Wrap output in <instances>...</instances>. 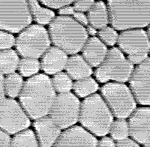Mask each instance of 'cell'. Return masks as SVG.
<instances>
[{"label":"cell","mask_w":150,"mask_h":147,"mask_svg":"<svg viewBox=\"0 0 150 147\" xmlns=\"http://www.w3.org/2000/svg\"><path fill=\"white\" fill-rule=\"evenodd\" d=\"M1 129L15 135L30 126V118L21 104L12 98L1 102Z\"/></svg>","instance_id":"obj_10"},{"label":"cell","mask_w":150,"mask_h":147,"mask_svg":"<svg viewBox=\"0 0 150 147\" xmlns=\"http://www.w3.org/2000/svg\"><path fill=\"white\" fill-rule=\"evenodd\" d=\"M0 146L2 147L11 146L12 138H11V135L5 131L2 130L0 132Z\"/></svg>","instance_id":"obj_33"},{"label":"cell","mask_w":150,"mask_h":147,"mask_svg":"<svg viewBox=\"0 0 150 147\" xmlns=\"http://www.w3.org/2000/svg\"><path fill=\"white\" fill-rule=\"evenodd\" d=\"M0 61L1 74L3 75H8L10 74L14 73V71L18 69L20 60L17 52L10 49L1 51Z\"/></svg>","instance_id":"obj_21"},{"label":"cell","mask_w":150,"mask_h":147,"mask_svg":"<svg viewBox=\"0 0 150 147\" xmlns=\"http://www.w3.org/2000/svg\"><path fill=\"white\" fill-rule=\"evenodd\" d=\"M51 39L47 29L33 24L23 30L16 38L15 48L22 57L38 59L50 47Z\"/></svg>","instance_id":"obj_5"},{"label":"cell","mask_w":150,"mask_h":147,"mask_svg":"<svg viewBox=\"0 0 150 147\" xmlns=\"http://www.w3.org/2000/svg\"><path fill=\"white\" fill-rule=\"evenodd\" d=\"M116 146L118 147H128V146H135L138 147L139 144L135 141L134 140L129 139V138H125L122 140L116 141Z\"/></svg>","instance_id":"obj_34"},{"label":"cell","mask_w":150,"mask_h":147,"mask_svg":"<svg viewBox=\"0 0 150 147\" xmlns=\"http://www.w3.org/2000/svg\"><path fill=\"white\" fill-rule=\"evenodd\" d=\"M109 133L111 138L116 141L127 138L129 135L127 122L124 119H118L113 121L110 128Z\"/></svg>","instance_id":"obj_27"},{"label":"cell","mask_w":150,"mask_h":147,"mask_svg":"<svg viewBox=\"0 0 150 147\" xmlns=\"http://www.w3.org/2000/svg\"><path fill=\"white\" fill-rule=\"evenodd\" d=\"M129 135L138 144L149 146L150 109L138 107L131 113L128 121Z\"/></svg>","instance_id":"obj_13"},{"label":"cell","mask_w":150,"mask_h":147,"mask_svg":"<svg viewBox=\"0 0 150 147\" xmlns=\"http://www.w3.org/2000/svg\"><path fill=\"white\" fill-rule=\"evenodd\" d=\"M118 47L127 55L149 53V38L142 29H132L122 31L117 40Z\"/></svg>","instance_id":"obj_12"},{"label":"cell","mask_w":150,"mask_h":147,"mask_svg":"<svg viewBox=\"0 0 150 147\" xmlns=\"http://www.w3.org/2000/svg\"><path fill=\"white\" fill-rule=\"evenodd\" d=\"M99 39L103 44H107L110 47H113L117 43L118 35L116 30L110 27H106L101 29L97 33Z\"/></svg>","instance_id":"obj_28"},{"label":"cell","mask_w":150,"mask_h":147,"mask_svg":"<svg viewBox=\"0 0 150 147\" xmlns=\"http://www.w3.org/2000/svg\"><path fill=\"white\" fill-rule=\"evenodd\" d=\"M134 65L127 60L119 48L108 50L105 60L96 68L94 76L101 83L113 80L116 83H126L129 80Z\"/></svg>","instance_id":"obj_6"},{"label":"cell","mask_w":150,"mask_h":147,"mask_svg":"<svg viewBox=\"0 0 150 147\" xmlns=\"http://www.w3.org/2000/svg\"><path fill=\"white\" fill-rule=\"evenodd\" d=\"M11 146H39L37 137L32 129H24L12 138Z\"/></svg>","instance_id":"obj_24"},{"label":"cell","mask_w":150,"mask_h":147,"mask_svg":"<svg viewBox=\"0 0 150 147\" xmlns=\"http://www.w3.org/2000/svg\"><path fill=\"white\" fill-rule=\"evenodd\" d=\"M148 57L149 56L147 54H133V55H127V59L132 64L138 65L142 63V62H144Z\"/></svg>","instance_id":"obj_32"},{"label":"cell","mask_w":150,"mask_h":147,"mask_svg":"<svg viewBox=\"0 0 150 147\" xmlns=\"http://www.w3.org/2000/svg\"><path fill=\"white\" fill-rule=\"evenodd\" d=\"M97 146H116V143L114 142V140H112V138L104 136L100 141H98Z\"/></svg>","instance_id":"obj_36"},{"label":"cell","mask_w":150,"mask_h":147,"mask_svg":"<svg viewBox=\"0 0 150 147\" xmlns=\"http://www.w3.org/2000/svg\"><path fill=\"white\" fill-rule=\"evenodd\" d=\"M52 83L55 91L58 93L69 92L73 87L71 78L65 72L60 71L54 74L52 78Z\"/></svg>","instance_id":"obj_26"},{"label":"cell","mask_w":150,"mask_h":147,"mask_svg":"<svg viewBox=\"0 0 150 147\" xmlns=\"http://www.w3.org/2000/svg\"><path fill=\"white\" fill-rule=\"evenodd\" d=\"M79 122L93 135L102 137L109 133L113 115L101 95L93 93L80 104Z\"/></svg>","instance_id":"obj_4"},{"label":"cell","mask_w":150,"mask_h":147,"mask_svg":"<svg viewBox=\"0 0 150 147\" xmlns=\"http://www.w3.org/2000/svg\"><path fill=\"white\" fill-rule=\"evenodd\" d=\"M109 23L114 30L125 31L149 26L150 2L149 0H109L107 4Z\"/></svg>","instance_id":"obj_2"},{"label":"cell","mask_w":150,"mask_h":147,"mask_svg":"<svg viewBox=\"0 0 150 147\" xmlns=\"http://www.w3.org/2000/svg\"><path fill=\"white\" fill-rule=\"evenodd\" d=\"M102 97L113 116L126 119L136 108V101L127 86L122 83H108L100 89Z\"/></svg>","instance_id":"obj_7"},{"label":"cell","mask_w":150,"mask_h":147,"mask_svg":"<svg viewBox=\"0 0 150 147\" xmlns=\"http://www.w3.org/2000/svg\"><path fill=\"white\" fill-rule=\"evenodd\" d=\"M73 18H74L77 22L80 23L81 25H83V27H87V26L88 25L89 22L88 20L87 16L85 15L83 13L74 12V13L73 14Z\"/></svg>","instance_id":"obj_35"},{"label":"cell","mask_w":150,"mask_h":147,"mask_svg":"<svg viewBox=\"0 0 150 147\" xmlns=\"http://www.w3.org/2000/svg\"><path fill=\"white\" fill-rule=\"evenodd\" d=\"M16 39L14 36L6 31L0 32V49L1 51L10 49L15 46Z\"/></svg>","instance_id":"obj_29"},{"label":"cell","mask_w":150,"mask_h":147,"mask_svg":"<svg viewBox=\"0 0 150 147\" xmlns=\"http://www.w3.org/2000/svg\"><path fill=\"white\" fill-rule=\"evenodd\" d=\"M74 1L71 0H42L41 3L44 5L49 7V8H54V9H59V8H64L66 6H69L71 3H74Z\"/></svg>","instance_id":"obj_31"},{"label":"cell","mask_w":150,"mask_h":147,"mask_svg":"<svg viewBox=\"0 0 150 147\" xmlns=\"http://www.w3.org/2000/svg\"><path fill=\"white\" fill-rule=\"evenodd\" d=\"M0 28L13 33H21L33 21L27 1L2 0L1 2Z\"/></svg>","instance_id":"obj_8"},{"label":"cell","mask_w":150,"mask_h":147,"mask_svg":"<svg viewBox=\"0 0 150 147\" xmlns=\"http://www.w3.org/2000/svg\"><path fill=\"white\" fill-rule=\"evenodd\" d=\"M65 69L68 75L74 80L90 77L93 71L91 66L80 54H73L68 58Z\"/></svg>","instance_id":"obj_18"},{"label":"cell","mask_w":150,"mask_h":147,"mask_svg":"<svg viewBox=\"0 0 150 147\" xmlns=\"http://www.w3.org/2000/svg\"><path fill=\"white\" fill-rule=\"evenodd\" d=\"M52 44L67 54L82 51L88 39L87 30L71 16H56L49 25Z\"/></svg>","instance_id":"obj_3"},{"label":"cell","mask_w":150,"mask_h":147,"mask_svg":"<svg viewBox=\"0 0 150 147\" xmlns=\"http://www.w3.org/2000/svg\"><path fill=\"white\" fill-rule=\"evenodd\" d=\"M95 3L93 0H79L74 1L73 3V8L75 12L84 13L88 12Z\"/></svg>","instance_id":"obj_30"},{"label":"cell","mask_w":150,"mask_h":147,"mask_svg":"<svg viewBox=\"0 0 150 147\" xmlns=\"http://www.w3.org/2000/svg\"><path fill=\"white\" fill-rule=\"evenodd\" d=\"M27 2L33 19L39 25L50 24L51 21L55 18L54 13L52 11L41 7L38 1L30 0L27 1Z\"/></svg>","instance_id":"obj_20"},{"label":"cell","mask_w":150,"mask_h":147,"mask_svg":"<svg viewBox=\"0 0 150 147\" xmlns=\"http://www.w3.org/2000/svg\"><path fill=\"white\" fill-rule=\"evenodd\" d=\"M150 59L147 57L144 62L134 68L129 79V86L135 101L140 105L150 104Z\"/></svg>","instance_id":"obj_11"},{"label":"cell","mask_w":150,"mask_h":147,"mask_svg":"<svg viewBox=\"0 0 150 147\" xmlns=\"http://www.w3.org/2000/svg\"><path fill=\"white\" fill-rule=\"evenodd\" d=\"M41 69V63L38 59L22 57L20 60L18 70L22 77H29L35 75Z\"/></svg>","instance_id":"obj_25"},{"label":"cell","mask_w":150,"mask_h":147,"mask_svg":"<svg viewBox=\"0 0 150 147\" xmlns=\"http://www.w3.org/2000/svg\"><path fill=\"white\" fill-rule=\"evenodd\" d=\"M5 93L10 98L14 99L19 96L24 86L23 78L17 73L10 74L5 77Z\"/></svg>","instance_id":"obj_23"},{"label":"cell","mask_w":150,"mask_h":147,"mask_svg":"<svg viewBox=\"0 0 150 147\" xmlns=\"http://www.w3.org/2000/svg\"><path fill=\"white\" fill-rule=\"evenodd\" d=\"M108 49L105 44L97 37L88 38L82 49V56L93 68H97L103 62L108 54Z\"/></svg>","instance_id":"obj_17"},{"label":"cell","mask_w":150,"mask_h":147,"mask_svg":"<svg viewBox=\"0 0 150 147\" xmlns=\"http://www.w3.org/2000/svg\"><path fill=\"white\" fill-rule=\"evenodd\" d=\"M72 89L77 96L84 98L96 93L99 89V85L94 79L88 77L75 81Z\"/></svg>","instance_id":"obj_22"},{"label":"cell","mask_w":150,"mask_h":147,"mask_svg":"<svg viewBox=\"0 0 150 147\" xmlns=\"http://www.w3.org/2000/svg\"><path fill=\"white\" fill-rule=\"evenodd\" d=\"M80 104L71 92L60 93L56 95L49 116L60 129H67L79 121Z\"/></svg>","instance_id":"obj_9"},{"label":"cell","mask_w":150,"mask_h":147,"mask_svg":"<svg viewBox=\"0 0 150 147\" xmlns=\"http://www.w3.org/2000/svg\"><path fill=\"white\" fill-rule=\"evenodd\" d=\"M86 30H87V33L88 35H91L92 36H95L96 35H97V30L95 28H93L92 26H91L90 24H88V25L87 26V29H86Z\"/></svg>","instance_id":"obj_39"},{"label":"cell","mask_w":150,"mask_h":147,"mask_svg":"<svg viewBox=\"0 0 150 147\" xmlns=\"http://www.w3.org/2000/svg\"><path fill=\"white\" fill-rule=\"evenodd\" d=\"M87 18L90 25L96 30L106 27L109 24V14L107 5L103 2H95L87 12Z\"/></svg>","instance_id":"obj_19"},{"label":"cell","mask_w":150,"mask_h":147,"mask_svg":"<svg viewBox=\"0 0 150 147\" xmlns=\"http://www.w3.org/2000/svg\"><path fill=\"white\" fill-rule=\"evenodd\" d=\"M98 140L93 134L80 126L69 127L61 132L53 146H97Z\"/></svg>","instance_id":"obj_14"},{"label":"cell","mask_w":150,"mask_h":147,"mask_svg":"<svg viewBox=\"0 0 150 147\" xmlns=\"http://www.w3.org/2000/svg\"><path fill=\"white\" fill-rule=\"evenodd\" d=\"M55 96L52 79L38 74L26 80L18 97L30 119L36 120L48 116Z\"/></svg>","instance_id":"obj_1"},{"label":"cell","mask_w":150,"mask_h":147,"mask_svg":"<svg viewBox=\"0 0 150 147\" xmlns=\"http://www.w3.org/2000/svg\"><path fill=\"white\" fill-rule=\"evenodd\" d=\"M5 77L2 74H1V102L5 99Z\"/></svg>","instance_id":"obj_38"},{"label":"cell","mask_w":150,"mask_h":147,"mask_svg":"<svg viewBox=\"0 0 150 147\" xmlns=\"http://www.w3.org/2000/svg\"><path fill=\"white\" fill-rule=\"evenodd\" d=\"M33 126L35 130L38 143L41 147L54 146L62 132L61 129L49 115L36 119Z\"/></svg>","instance_id":"obj_15"},{"label":"cell","mask_w":150,"mask_h":147,"mask_svg":"<svg viewBox=\"0 0 150 147\" xmlns=\"http://www.w3.org/2000/svg\"><path fill=\"white\" fill-rule=\"evenodd\" d=\"M67 60V54L58 47L52 46L41 57V69L44 73L55 74L65 69Z\"/></svg>","instance_id":"obj_16"},{"label":"cell","mask_w":150,"mask_h":147,"mask_svg":"<svg viewBox=\"0 0 150 147\" xmlns=\"http://www.w3.org/2000/svg\"><path fill=\"white\" fill-rule=\"evenodd\" d=\"M74 10L73 6H66L64 8H62L59 9L58 14L62 16H70L71 15H73L74 13Z\"/></svg>","instance_id":"obj_37"}]
</instances>
